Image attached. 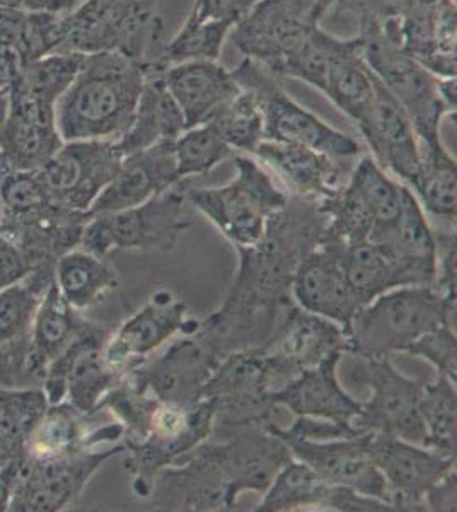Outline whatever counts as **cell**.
Instances as JSON below:
<instances>
[{"instance_id":"6da1fadb","label":"cell","mask_w":457,"mask_h":512,"mask_svg":"<svg viewBox=\"0 0 457 512\" xmlns=\"http://www.w3.org/2000/svg\"><path fill=\"white\" fill-rule=\"evenodd\" d=\"M324 227L319 198L289 195L255 245L236 248L239 265L231 289L214 313L198 321L193 335L220 357L260 345L258 323L263 316L275 320L278 309L292 301L297 267L319 245Z\"/></svg>"},{"instance_id":"7a4b0ae2","label":"cell","mask_w":457,"mask_h":512,"mask_svg":"<svg viewBox=\"0 0 457 512\" xmlns=\"http://www.w3.org/2000/svg\"><path fill=\"white\" fill-rule=\"evenodd\" d=\"M147 74L149 65L127 53H86L55 106L60 139L118 142L132 125Z\"/></svg>"},{"instance_id":"3957f363","label":"cell","mask_w":457,"mask_h":512,"mask_svg":"<svg viewBox=\"0 0 457 512\" xmlns=\"http://www.w3.org/2000/svg\"><path fill=\"white\" fill-rule=\"evenodd\" d=\"M442 323L456 326V297L444 296L432 286L396 287L353 316L348 354L365 359L406 352Z\"/></svg>"},{"instance_id":"277c9868","label":"cell","mask_w":457,"mask_h":512,"mask_svg":"<svg viewBox=\"0 0 457 512\" xmlns=\"http://www.w3.org/2000/svg\"><path fill=\"white\" fill-rule=\"evenodd\" d=\"M362 53L384 88L405 108L418 146L442 144L440 122L447 113L456 115V77L435 76L381 33L362 38Z\"/></svg>"},{"instance_id":"5b68a950","label":"cell","mask_w":457,"mask_h":512,"mask_svg":"<svg viewBox=\"0 0 457 512\" xmlns=\"http://www.w3.org/2000/svg\"><path fill=\"white\" fill-rule=\"evenodd\" d=\"M186 202L214 224L236 248L255 245L268 219L289 193L278 187L258 161L238 156L236 175L224 187L183 188Z\"/></svg>"},{"instance_id":"8992f818","label":"cell","mask_w":457,"mask_h":512,"mask_svg":"<svg viewBox=\"0 0 457 512\" xmlns=\"http://www.w3.org/2000/svg\"><path fill=\"white\" fill-rule=\"evenodd\" d=\"M183 190L169 188L144 204L89 216L79 248L108 258L116 251H169L191 227Z\"/></svg>"},{"instance_id":"52a82bcc","label":"cell","mask_w":457,"mask_h":512,"mask_svg":"<svg viewBox=\"0 0 457 512\" xmlns=\"http://www.w3.org/2000/svg\"><path fill=\"white\" fill-rule=\"evenodd\" d=\"M232 74L243 88L253 89L260 98L263 140L299 144L336 161L359 156L360 146L355 139L331 127L313 111L290 98L270 77L273 74L261 65L246 59Z\"/></svg>"},{"instance_id":"ba28073f","label":"cell","mask_w":457,"mask_h":512,"mask_svg":"<svg viewBox=\"0 0 457 512\" xmlns=\"http://www.w3.org/2000/svg\"><path fill=\"white\" fill-rule=\"evenodd\" d=\"M125 453L123 444L111 448H81L69 453L33 458L19 454V475L11 512H58L77 501L106 461Z\"/></svg>"},{"instance_id":"9c48e42d","label":"cell","mask_w":457,"mask_h":512,"mask_svg":"<svg viewBox=\"0 0 457 512\" xmlns=\"http://www.w3.org/2000/svg\"><path fill=\"white\" fill-rule=\"evenodd\" d=\"M323 9L319 0H258L232 28L234 47L280 76L285 62L318 28Z\"/></svg>"},{"instance_id":"30bf717a","label":"cell","mask_w":457,"mask_h":512,"mask_svg":"<svg viewBox=\"0 0 457 512\" xmlns=\"http://www.w3.org/2000/svg\"><path fill=\"white\" fill-rule=\"evenodd\" d=\"M215 408L203 400L193 408H178L159 402L149 432L140 441H123L125 468L132 475V490L140 499H149L152 482L162 468L212 437Z\"/></svg>"},{"instance_id":"8fae6325","label":"cell","mask_w":457,"mask_h":512,"mask_svg":"<svg viewBox=\"0 0 457 512\" xmlns=\"http://www.w3.org/2000/svg\"><path fill=\"white\" fill-rule=\"evenodd\" d=\"M273 376V390L333 355L350 352V340L342 326L299 308L294 301L278 309L272 332L261 342Z\"/></svg>"},{"instance_id":"7c38bea8","label":"cell","mask_w":457,"mask_h":512,"mask_svg":"<svg viewBox=\"0 0 457 512\" xmlns=\"http://www.w3.org/2000/svg\"><path fill=\"white\" fill-rule=\"evenodd\" d=\"M360 361L362 367H355L357 379L371 388L372 396L369 402L362 403L353 427L425 446L420 403L427 381L400 373L389 355L365 357Z\"/></svg>"},{"instance_id":"4fadbf2b","label":"cell","mask_w":457,"mask_h":512,"mask_svg":"<svg viewBox=\"0 0 457 512\" xmlns=\"http://www.w3.org/2000/svg\"><path fill=\"white\" fill-rule=\"evenodd\" d=\"M110 337V330L87 323L69 347L48 364L41 386L48 405L69 402L87 417L98 414L101 400L125 378L106 366L103 359Z\"/></svg>"},{"instance_id":"5bb4252c","label":"cell","mask_w":457,"mask_h":512,"mask_svg":"<svg viewBox=\"0 0 457 512\" xmlns=\"http://www.w3.org/2000/svg\"><path fill=\"white\" fill-rule=\"evenodd\" d=\"M273 376L261 345L224 355L203 388V400L215 408L214 424H268L277 405L272 402Z\"/></svg>"},{"instance_id":"9a60e30c","label":"cell","mask_w":457,"mask_h":512,"mask_svg":"<svg viewBox=\"0 0 457 512\" xmlns=\"http://www.w3.org/2000/svg\"><path fill=\"white\" fill-rule=\"evenodd\" d=\"M123 154L110 140L64 142L36 175L53 204L87 214L113 180Z\"/></svg>"},{"instance_id":"2e32d148","label":"cell","mask_w":457,"mask_h":512,"mask_svg":"<svg viewBox=\"0 0 457 512\" xmlns=\"http://www.w3.org/2000/svg\"><path fill=\"white\" fill-rule=\"evenodd\" d=\"M149 499L161 511H234L238 507L229 492L217 444L210 437L157 473Z\"/></svg>"},{"instance_id":"e0dca14e","label":"cell","mask_w":457,"mask_h":512,"mask_svg":"<svg viewBox=\"0 0 457 512\" xmlns=\"http://www.w3.org/2000/svg\"><path fill=\"white\" fill-rule=\"evenodd\" d=\"M217 352L193 333L169 345L154 361H145L125 376L135 388L156 396L162 403L178 408L197 407L203 402V388L219 366Z\"/></svg>"},{"instance_id":"ac0fdd59","label":"cell","mask_w":457,"mask_h":512,"mask_svg":"<svg viewBox=\"0 0 457 512\" xmlns=\"http://www.w3.org/2000/svg\"><path fill=\"white\" fill-rule=\"evenodd\" d=\"M369 454L398 512L425 511L423 497L430 487L456 470L457 458L376 432L369 437Z\"/></svg>"},{"instance_id":"d6986e66","label":"cell","mask_w":457,"mask_h":512,"mask_svg":"<svg viewBox=\"0 0 457 512\" xmlns=\"http://www.w3.org/2000/svg\"><path fill=\"white\" fill-rule=\"evenodd\" d=\"M198 321L188 318L186 304L168 289L154 292L106 342L103 359L115 373L127 376L178 333H191Z\"/></svg>"},{"instance_id":"ffe728a7","label":"cell","mask_w":457,"mask_h":512,"mask_svg":"<svg viewBox=\"0 0 457 512\" xmlns=\"http://www.w3.org/2000/svg\"><path fill=\"white\" fill-rule=\"evenodd\" d=\"M215 441L234 502L244 492L265 494L278 470L292 460L287 444L268 431V424H214Z\"/></svg>"},{"instance_id":"44dd1931","label":"cell","mask_w":457,"mask_h":512,"mask_svg":"<svg viewBox=\"0 0 457 512\" xmlns=\"http://www.w3.org/2000/svg\"><path fill=\"white\" fill-rule=\"evenodd\" d=\"M369 437L371 432L330 441H311L297 437L280 439L287 444L292 458L306 463L331 485L348 487L360 494L389 502L386 482L369 454Z\"/></svg>"},{"instance_id":"7402d4cb","label":"cell","mask_w":457,"mask_h":512,"mask_svg":"<svg viewBox=\"0 0 457 512\" xmlns=\"http://www.w3.org/2000/svg\"><path fill=\"white\" fill-rule=\"evenodd\" d=\"M306 507L340 512H396L389 502L331 485L306 463L292 458L278 470L256 511L289 512Z\"/></svg>"},{"instance_id":"603a6c76","label":"cell","mask_w":457,"mask_h":512,"mask_svg":"<svg viewBox=\"0 0 457 512\" xmlns=\"http://www.w3.org/2000/svg\"><path fill=\"white\" fill-rule=\"evenodd\" d=\"M290 297L299 308L333 321L348 335L359 306L343 274L335 241L321 239L319 245L302 258Z\"/></svg>"},{"instance_id":"cb8c5ba5","label":"cell","mask_w":457,"mask_h":512,"mask_svg":"<svg viewBox=\"0 0 457 512\" xmlns=\"http://www.w3.org/2000/svg\"><path fill=\"white\" fill-rule=\"evenodd\" d=\"M367 146L382 169L415 187L420 173L418 139L405 108L379 81L369 110L357 123Z\"/></svg>"},{"instance_id":"d4e9b609","label":"cell","mask_w":457,"mask_h":512,"mask_svg":"<svg viewBox=\"0 0 457 512\" xmlns=\"http://www.w3.org/2000/svg\"><path fill=\"white\" fill-rule=\"evenodd\" d=\"M173 142L166 140L142 151L125 154L113 180L99 193L87 214L96 216L130 209L176 187L181 180Z\"/></svg>"},{"instance_id":"484cf974","label":"cell","mask_w":457,"mask_h":512,"mask_svg":"<svg viewBox=\"0 0 457 512\" xmlns=\"http://www.w3.org/2000/svg\"><path fill=\"white\" fill-rule=\"evenodd\" d=\"M162 81L180 106L186 128L209 123L224 106L241 93L231 70L217 60H190L166 67Z\"/></svg>"},{"instance_id":"4316f807","label":"cell","mask_w":457,"mask_h":512,"mask_svg":"<svg viewBox=\"0 0 457 512\" xmlns=\"http://www.w3.org/2000/svg\"><path fill=\"white\" fill-rule=\"evenodd\" d=\"M343 355H333L318 367L304 371L282 388L270 393L277 407H285L296 417L330 420L353 425L362 403L353 400L338 381V364Z\"/></svg>"},{"instance_id":"83f0119b","label":"cell","mask_w":457,"mask_h":512,"mask_svg":"<svg viewBox=\"0 0 457 512\" xmlns=\"http://www.w3.org/2000/svg\"><path fill=\"white\" fill-rule=\"evenodd\" d=\"M253 156L258 163L267 164L280 181H284L289 195L324 198L342 187L338 161L309 147L261 140Z\"/></svg>"},{"instance_id":"f1b7e54d","label":"cell","mask_w":457,"mask_h":512,"mask_svg":"<svg viewBox=\"0 0 457 512\" xmlns=\"http://www.w3.org/2000/svg\"><path fill=\"white\" fill-rule=\"evenodd\" d=\"M379 243L388 246L396 262L400 263L408 286H435L437 248L434 229L425 219L423 207L411 188L403 185L398 224L391 236Z\"/></svg>"},{"instance_id":"f546056e","label":"cell","mask_w":457,"mask_h":512,"mask_svg":"<svg viewBox=\"0 0 457 512\" xmlns=\"http://www.w3.org/2000/svg\"><path fill=\"white\" fill-rule=\"evenodd\" d=\"M335 243L338 246L343 274L347 277L348 286L359 309L372 303L384 292L408 286L403 268L384 243L372 239Z\"/></svg>"},{"instance_id":"4dcf8cb0","label":"cell","mask_w":457,"mask_h":512,"mask_svg":"<svg viewBox=\"0 0 457 512\" xmlns=\"http://www.w3.org/2000/svg\"><path fill=\"white\" fill-rule=\"evenodd\" d=\"M161 72L149 69L145 77L132 125L116 142L123 156L159 142L176 140L186 130L185 117L162 81Z\"/></svg>"},{"instance_id":"1f68e13d","label":"cell","mask_w":457,"mask_h":512,"mask_svg":"<svg viewBox=\"0 0 457 512\" xmlns=\"http://www.w3.org/2000/svg\"><path fill=\"white\" fill-rule=\"evenodd\" d=\"M377 79L362 53V38L348 40L326 76L321 93L353 122L364 117L376 96Z\"/></svg>"},{"instance_id":"d6a6232c","label":"cell","mask_w":457,"mask_h":512,"mask_svg":"<svg viewBox=\"0 0 457 512\" xmlns=\"http://www.w3.org/2000/svg\"><path fill=\"white\" fill-rule=\"evenodd\" d=\"M55 286L65 301L76 309L93 308L118 287V274L106 258L76 248L55 263Z\"/></svg>"},{"instance_id":"836d02e7","label":"cell","mask_w":457,"mask_h":512,"mask_svg":"<svg viewBox=\"0 0 457 512\" xmlns=\"http://www.w3.org/2000/svg\"><path fill=\"white\" fill-rule=\"evenodd\" d=\"M64 144L57 127L6 113L0 123V163L19 171H38Z\"/></svg>"},{"instance_id":"e575fe53","label":"cell","mask_w":457,"mask_h":512,"mask_svg":"<svg viewBox=\"0 0 457 512\" xmlns=\"http://www.w3.org/2000/svg\"><path fill=\"white\" fill-rule=\"evenodd\" d=\"M348 185L359 193L374 219L372 241H384L391 236L401 214L403 185L386 175L372 158H362L353 169Z\"/></svg>"},{"instance_id":"d590c367","label":"cell","mask_w":457,"mask_h":512,"mask_svg":"<svg viewBox=\"0 0 457 512\" xmlns=\"http://www.w3.org/2000/svg\"><path fill=\"white\" fill-rule=\"evenodd\" d=\"M87 419V415L69 402L48 405L40 424L31 432L23 453L33 458H48L74 449L99 448L94 443L93 432H87Z\"/></svg>"},{"instance_id":"8d00e7d4","label":"cell","mask_w":457,"mask_h":512,"mask_svg":"<svg viewBox=\"0 0 457 512\" xmlns=\"http://www.w3.org/2000/svg\"><path fill=\"white\" fill-rule=\"evenodd\" d=\"M420 173L413 190L422 198L429 214L456 224V158L444 144L418 146Z\"/></svg>"},{"instance_id":"74e56055","label":"cell","mask_w":457,"mask_h":512,"mask_svg":"<svg viewBox=\"0 0 457 512\" xmlns=\"http://www.w3.org/2000/svg\"><path fill=\"white\" fill-rule=\"evenodd\" d=\"M55 263H40L23 280L0 291V344L31 333L41 297L55 280Z\"/></svg>"},{"instance_id":"f35d334b","label":"cell","mask_w":457,"mask_h":512,"mask_svg":"<svg viewBox=\"0 0 457 512\" xmlns=\"http://www.w3.org/2000/svg\"><path fill=\"white\" fill-rule=\"evenodd\" d=\"M87 323L89 321L82 318L81 311H76L65 301L53 280L36 309L31 340L41 357L50 364L69 347Z\"/></svg>"},{"instance_id":"ab89813d","label":"cell","mask_w":457,"mask_h":512,"mask_svg":"<svg viewBox=\"0 0 457 512\" xmlns=\"http://www.w3.org/2000/svg\"><path fill=\"white\" fill-rule=\"evenodd\" d=\"M425 425V448L457 458L456 383L437 374L434 383H425L420 403Z\"/></svg>"},{"instance_id":"60d3db41","label":"cell","mask_w":457,"mask_h":512,"mask_svg":"<svg viewBox=\"0 0 457 512\" xmlns=\"http://www.w3.org/2000/svg\"><path fill=\"white\" fill-rule=\"evenodd\" d=\"M232 28V24L198 19L188 14L178 33L162 48V69L190 60H219Z\"/></svg>"},{"instance_id":"b9f144b4","label":"cell","mask_w":457,"mask_h":512,"mask_svg":"<svg viewBox=\"0 0 457 512\" xmlns=\"http://www.w3.org/2000/svg\"><path fill=\"white\" fill-rule=\"evenodd\" d=\"M222 140L232 151L253 154L263 140V111L253 89L243 88L210 120Z\"/></svg>"},{"instance_id":"7bdbcfd3","label":"cell","mask_w":457,"mask_h":512,"mask_svg":"<svg viewBox=\"0 0 457 512\" xmlns=\"http://www.w3.org/2000/svg\"><path fill=\"white\" fill-rule=\"evenodd\" d=\"M47 408V396L41 388H0V436L16 453H23L31 432L40 424Z\"/></svg>"},{"instance_id":"ee69618b","label":"cell","mask_w":457,"mask_h":512,"mask_svg":"<svg viewBox=\"0 0 457 512\" xmlns=\"http://www.w3.org/2000/svg\"><path fill=\"white\" fill-rule=\"evenodd\" d=\"M173 147L181 181L209 173L234 152L210 123L186 128Z\"/></svg>"},{"instance_id":"f6af8a7d","label":"cell","mask_w":457,"mask_h":512,"mask_svg":"<svg viewBox=\"0 0 457 512\" xmlns=\"http://www.w3.org/2000/svg\"><path fill=\"white\" fill-rule=\"evenodd\" d=\"M47 369L48 362L36 350L31 333L0 344V388H41Z\"/></svg>"},{"instance_id":"bcb514c9","label":"cell","mask_w":457,"mask_h":512,"mask_svg":"<svg viewBox=\"0 0 457 512\" xmlns=\"http://www.w3.org/2000/svg\"><path fill=\"white\" fill-rule=\"evenodd\" d=\"M406 354L422 357L437 369V374L457 381V335L456 326L449 323L435 326L417 342L406 349Z\"/></svg>"},{"instance_id":"7dc6e473","label":"cell","mask_w":457,"mask_h":512,"mask_svg":"<svg viewBox=\"0 0 457 512\" xmlns=\"http://www.w3.org/2000/svg\"><path fill=\"white\" fill-rule=\"evenodd\" d=\"M437 263H435V289L444 296L457 294V234L456 227L447 231H434Z\"/></svg>"},{"instance_id":"c3c4849f","label":"cell","mask_w":457,"mask_h":512,"mask_svg":"<svg viewBox=\"0 0 457 512\" xmlns=\"http://www.w3.org/2000/svg\"><path fill=\"white\" fill-rule=\"evenodd\" d=\"M38 265L40 263L28 251L23 250L6 234L0 233V291L23 280Z\"/></svg>"},{"instance_id":"681fc988","label":"cell","mask_w":457,"mask_h":512,"mask_svg":"<svg viewBox=\"0 0 457 512\" xmlns=\"http://www.w3.org/2000/svg\"><path fill=\"white\" fill-rule=\"evenodd\" d=\"M256 0H195L191 16L236 26Z\"/></svg>"},{"instance_id":"f907efd6","label":"cell","mask_w":457,"mask_h":512,"mask_svg":"<svg viewBox=\"0 0 457 512\" xmlns=\"http://www.w3.org/2000/svg\"><path fill=\"white\" fill-rule=\"evenodd\" d=\"M29 12L0 6V47H26Z\"/></svg>"},{"instance_id":"816d5d0a","label":"cell","mask_w":457,"mask_h":512,"mask_svg":"<svg viewBox=\"0 0 457 512\" xmlns=\"http://www.w3.org/2000/svg\"><path fill=\"white\" fill-rule=\"evenodd\" d=\"M425 511L456 512L457 509V473L456 470L440 478L434 487L423 497Z\"/></svg>"}]
</instances>
